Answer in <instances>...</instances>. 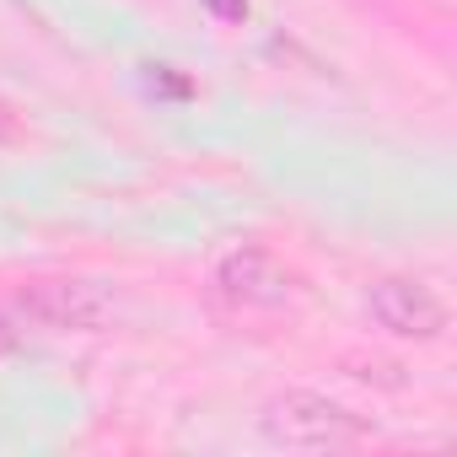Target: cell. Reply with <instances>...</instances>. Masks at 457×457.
<instances>
[{"label":"cell","mask_w":457,"mask_h":457,"mask_svg":"<svg viewBox=\"0 0 457 457\" xmlns=\"http://www.w3.org/2000/svg\"><path fill=\"white\" fill-rule=\"evenodd\" d=\"M215 286L232 307H286L296 291V275L270 248H237L215 270Z\"/></svg>","instance_id":"cell-3"},{"label":"cell","mask_w":457,"mask_h":457,"mask_svg":"<svg viewBox=\"0 0 457 457\" xmlns=\"http://www.w3.org/2000/svg\"><path fill=\"white\" fill-rule=\"evenodd\" d=\"M264 430L280 446H296V452H345V446H361L371 436L361 414H350L345 403L318 398V393H286L264 414Z\"/></svg>","instance_id":"cell-1"},{"label":"cell","mask_w":457,"mask_h":457,"mask_svg":"<svg viewBox=\"0 0 457 457\" xmlns=\"http://www.w3.org/2000/svg\"><path fill=\"white\" fill-rule=\"evenodd\" d=\"M366 312H371L387 334H398V339H436V334L446 328L441 296H436L425 280H409V275L377 280L371 296H366Z\"/></svg>","instance_id":"cell-2"}]
</instances>
